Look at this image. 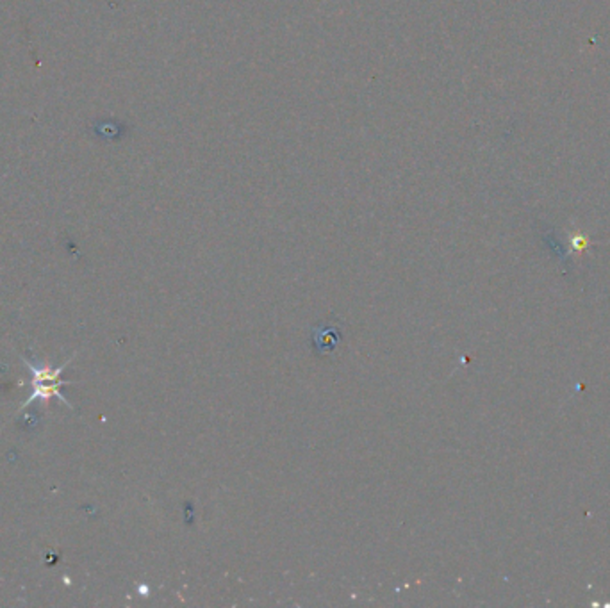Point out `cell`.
Here are the masks:
<instances>
[{
	"label": "cell",
	"instance_id": "6da1fadb",
	"mask_svg": "<svg viewBox=\"0 0 610 608\" xmlns=\"http://www.w3.org/2000/svg\"><path fill=\"white\" fill-rule=\"evenodd\" d=\"M74 357H70L63 366L58 368H50L49 364H43V362H34L27 357H22L25 368L33 373V395L22 403L20 411H24L27 405H31L36 400H40L42 403H47L52 398H58L59 402L65 403L66 407L74 409L70 400L66 398L65 395H61V391H59V387L66 384V380L61 378V373L66 370V366H70V362L74 361Z\"/></svg>",
	"mask_w": 610,
	"mask_h": 608
},
{
	"label": "cell",
	"instance_id": "7a4b0ae2",
	"mask_svg": "<svg viewBox=\"0 0 610 608\" xmlns=\"http://www.w3.org/2000/svg\"><path fill=\"white\" fill-rule=\"evenodd\" d=\"M347 336V325L338 316H329L311 330V350L314 357H334Z\"/></svg>",
	"mask_w": 610,
	"mask_h": 608
}]
</instances>
